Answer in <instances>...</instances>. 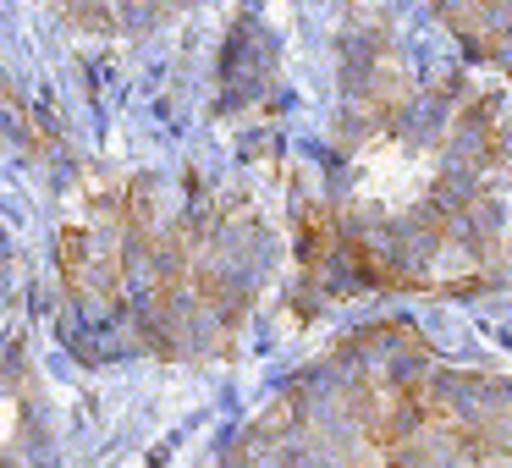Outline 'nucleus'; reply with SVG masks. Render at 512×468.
Instances as JSON below:
<instances>
[{"label":"nucleus","instance_id":"nucleus-1","mask_svg":"<svg viewBox=\"0 0 512 468\" xmlns=\"http://www.w3.org/2000/svg\"><path fill=\"white\" fill-rule=\"evenodd\" d=\"M446 34L468 50V61L501 67L507 61V0H430Z\"/></svg>","mask_w":512,"mask_h":468},{"label":"nucleus","instance_id":"nucleus-2","mask_svg":"<svg viewBox=\"0 0 512 468\" xmlns=\"http://www.w3.org/2000/svg\"><path fill=\"white\" fill-rule=\"evenodd\" d=\"M56 6L89 34H149L177 12H188L193 0H56Z\"/></svg>","mask_w":512,"mask_h":468},{"label":"nucleus","instance_id":"nucleus-3","mask_svg":"<svg viewBox=\"0 0 512 468\" xmlns=\"http://www.w3.org/2000/svg\"><path fill=\"white\" fill-rule=\"evenodd\" d=\"M17 424H23V402H17L12 391H0V446L17 435Z\"/></svg>","mask_w":512,"mask_h":468}]
</instances>
